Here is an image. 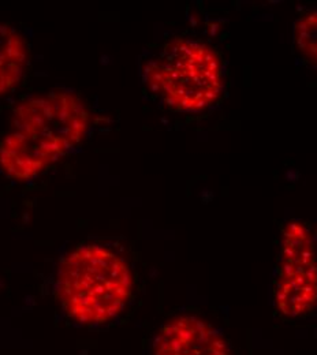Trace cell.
<instances>
[{
	"mask_svg": "<svg viewBox=\"0 0 317 355\" xmlns=\"http://www.w3.org/2000/svg\"><path fill=\"white\" fill-rule=\"evenodd\" d=\"M26 59V44L19 32L10 25L0 23V94L19 82Z\"/></svg>",
	"mask_w": 317,
	"mask_h": 355,
	"instance_id": "8992f818",
	"label": "cell"
},
{
	"mask_svg": "<svg viewBox=\"0 0 317 355\" xmlns=\"http://www.w3.org/2000/svg\"><path fill=\"white\" fill-rule=\"evenodd\" d=\"M293 38L301 56L317 70V10H306L293 25Z\"/></svg>",
	"mask_w": 317,
	"mask_h": 355,
	"instance_id": "52a82bcc",
	"label": "cell"
},
{
	"mask_svg": "<svg viewBox=\"0 0 317 355\" xmlns=\"http://www.w3.org/2000/svg\"><path fill=\"white\" fill-rule=\"evenodd\" d=\"M56 292L70 318L85 325H100L124 310L133 292V273L114 250L82 245L60 262Z\"/></svg>",
	"mask_w": 317,
	"mask_h": 355,
	"instance_id": "7a4b0ae2",
	"label": "cell"
},
{
	"mask_svg": "<svg viewBox=\"0 0 317 355\" xmlns=\"http://www.w3.org/2000/svg\"><path fill=\"white\" fill-rule=\"evenodd\" d=\"M153 355H234L220 329L197 316H179L160 328Z\"/></svg>",
	"mask_w": 317,
	"mask_h": 355,
	"instance_id": "5b68a950",
	"label": "cell"
},
{
	"mask_svg": "<svg viewBox=\"0 0 317 355\" xmlns=\"http://www.w3.org/2000/svg\"><path fill=\"white\" fill-rule=\"evenodd\" d=\"M88 113L71 93L51 92L17 108L0 142V168L10 178L29 179L70 152L82 138Z\"/></svg>",
	"mask_w": 317,
	"mask_h": 355,
	"instance_id": "6da1fadb",
	"label": "cell"
},
{
	"mask_svg": "<svg viewBox=\"0 0 317 355\" xmlns=\"http://www.w3.org/2000/svg\"><path fill=\"white\" fill-rule=\"evenodd\" d=\"M144 82L167 107L200 112L220 97L224 71L220 56L208 44L175 38L150 57L142 70Z\"/></svg>",
	"mask_w": 317,
	"mask_h": 355,
	"instance_id": "3957f363",
	"label": "cell"
},
{
	"mask_svg": "<svg viewBox=\"0 0 317 355\" xmlns=\"http://www.w3.org/2000/svg\"><path fill=\"white\" fill-rule=\"evenodd\" d=\"M273 302L287 318L305 317L317 305V242L305 221L290 220L282 228Z\"/></svg>",
	"mask_w": 317,
	"mask_h": 355,
	"instance_id": "277c9868",
	"label": "cell"
}]
</instances>
